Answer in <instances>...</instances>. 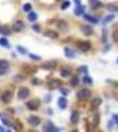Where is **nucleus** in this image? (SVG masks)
Segmentation results:
<instances>
[{"label":"nucleus","instance_id":"1","mask_svg":"<svg viewBox=\"0 0 118 132\" xmlns=\"http://www.w3.org/2000/svg\"><path fill=\"white\" fill-rule=\"evenodd\" d=\"M0 100H2V102H4V104L12 102V100H13V91H12V89H4V91L2 92V95H0Z\"/></svg>","mask_w":118,"mask_h":132},{"label":"nucleus","instance_id":"2","mask_svg":"<svg viewBox=\"0 0 118 132\" xmlns=\"http://www.w3.org/2000/svg\"><path fill=\"white\" fill-rule=\"evenodd\" d=\"M91 97V91H90L88 88H83V89H80V91L77 92V98L78 100H88V98Z\"/></svg>","mask_w":118,"mask_h":132},{"label":"nucleus","instance_id":"3","mask_svg":"<svg viewBox=\"0 0 118 132\" xmlns=\"http://www.w3.org/2000/svg\"><path fill=\"white\" fill-rule=\"evenodd\" d=\"M27 123L36 128V126H38V125L41 123V119H40V117H36V115H30V117L27 118Z\"/></svg>","mask_w":118,"mask_h":132},{"label":"nucleus","instance_id":"4","mask_svg":"<svg viewBox=\"0 0 118 132\" xmlns=\"http://www.w3.org/2000/svg\"><path fill=\"white\" fill-rule=\"evenodd\" d=\"M26 106L30 109V111H37L40 108V101L38 100H32L29 102H26Z\"/></svg>","mask_w":118,"mask_h":132},{"label":"nucleus","instance_id":"5","mask_svg":"<svg viewBox=\"0 0 118 132\" xmlns=\"http://www.w3.org/2000/svg\"><path fill=\"white\" fill-rule=\"evenodd\" d=\"M29 95H30V89L29 88H20L17 91V98L19 100H26V98H29Z\"/></svg>","mask_w":118,"mask_h":132},{"label":"nucleus","instance_id":"6","mask_svg":"<svg viewBox=\"0 0 118 132\" xmlns=\"http://www.w3.org/2000/svg\"><path fill=\"white\" fill-rule=\"evenodd\" d=\"M77 47H78V50L80 51H88L90 48H91V43L90 41H78L77 43Z\"/></svg>","mask_w":118,"mask_h":132},{"label":"nucleus","instance_id":"7","mask_svg":"<svg viewBox=\"0 0 118 132\" xmlns=\"http://www.w3.org/2000/svg\"><path fill=\"white\" fill-rule=\"evenodd\" d=\"M7 71H9V61L0 60V75H4Z\"/></svg>","mask_w":118,"mask_h":132},{"label":"nucleus","instance_id":"8","mask_svg":"<svg viewBox=\"0 0 118 132\" xmlns=\"http://www.w3.org/2000/svg\"><path fill=\"white\" fill-rule=\"evenodd\" d=\"M24 30V23L21 20H16L13 23V31H23Z\"/></svg>","mask_w":118,"mask_h":132},{"label":"nucleus","instance_id":"9","mask_svg":"<svg viewBox=\"0 0 118 132\" xmlns=\"http://www.w3.org/2000/svg\"><path fill=\"white\" fill-rule=\"evenodd\" d=\"M88 3H90V7H91L92 10H95V9H100V7L103 6L100 0H88Z\"/></svg>","mask_w":118,"mask_h":132},{"label":"nucleus","instance_id":"10","mask_svg":"<svg viewBox=\"0 0 118 132\" xmlns=\"http://www.w3.org/2000/svg\"><path fill=\"white\" fill-rule=\"evenodd\" d=\"M78 119H80V112H78V111H73L71 112V117H70V121H71L73 123H77Z\"/></svg>","mask_w":118,"mask_h":132},{"label":"nucleus","instance_id":"11","mask_svg":"<svg viewBox=\"0 0 118 132\" xmlns=\"http://www.w3.org/2000/svg\"><path fill=\"white\" fill-rule=\"evenodd\" d=\"M54 129H56V126H54V123H53V122H47L46 125L43 126V131L44 132H54Z\"/></svg>","mask_w":118,"mask_h":132},{"label":"nucleus","instance_id":"12","mask_svg":"<svg viewBox=\"0 0 118 132\" xmlns=\"http://www.w3.org/2000/svg\"><path fill=\"white\" fill-rule=\"evenodd\" d=\"M56 61L53 60V61H46V63H44V65H43V68L44 70H54V67H56Z\"/></svg>","mask_w":118,"mask_h":132},{"label":"nucleus","instance_id":"13","mask_svg":"<svg viewBox=\"0 0 118 132\" xmlns=\"http://www.w3.org/2000/svg\"><path fill=\"white\" fill-rule=\"evenodd\" d=\"M107 10L111 13H117L118 12V4L117 3H108L107 4Z\"/></svg>","mask_w":118,"mask_h":132},{"label":"nucleus","instance_id":"14","mask_svg":"<svg viewBox=\"0 0 118 132\" xmlns=\"http://www.w3.org/2000/svg\"><path fill=\"white\" fill-rule=\"evenodd\" d=\"M81 30H83V33L85 36H92V34H94V30H92L90 26H83V27H81Z\"/></svg>","mask_w":118,"mask_h":132},{"label":"nucleus","instance_id":"15","mask_svg":"<svg viewBox=\"0 0 118 132\" xmlns=\"http://www.w3.org/2000/svg\"><path fill=\"white\" fill-rule=\"evenodd\" d=\"M60 85H61V82H60V81H58V80H51V81H50V82H49V88H50V89L58 88V87H60Z\"/></svg>","mask_w":118,"mask_h":132},{"label":"nucleus","instance_id":"16","mask_svg":"<svg viewBox=\"0 0 118 132\" xmlns=\"http://www.w3.org/2000/svg\"><path fill=\"white\" fill-rule=\"evenodd\" d=\"M10 33H12V30H10L7 26H0V34H3V36H10Z\"/></svg>","mask_w":118,"mask_h":132},{"label":"nucleus","instance_id":"17","mask_svg":"<svg viewBox=\"0 0 118 132\" xmlns=\"http://www.w3.org/2000/svg\"><path fill=\"white\" fill-rule=\"evenodd\" d=\"M83 16H84V19H85L88 23H92V24L98 23V19L97 17H92V16H90V14H83Z\"/></svg>","mask_w":118,"mask_h":132},{"label":"nucleus","instance_id":"18","mask_svg":"<svg viewBox=\"0 0 118 132\" xmlns=\"http://www.w3.org/2000/svg\"><path fill=\"white\" fill-rule=\"evenodd\" d=\"M64 53H66V55H67L68 58H74V57H75V53L73 51L70 47H66V48H64Z\"/></svg>","mask_w":118,"mask_h":132},{"label":"nucleus","instance_id":"19","mask_svg":"<svg viewBox=\"0 0 118 132\" xmlns=\"http://www.w3.org/2000/svg\"><path fill=\"white\" fill-rule=\"evenodd\" d=\"M0 46L4 47V48H10V43H9V40H7L6 37H2V38H0Z\"/></svg>","mask_w":118,"mask_h":132},{"label":"nucleus","instance_id":"20","mask_svg":"<svg viewBox=\"0 0 118 132\" xmlns=\"http://www.w3.org/2000/svg\"><path fill=\"white\" fill-rule=\"evenodd\" d=\"M27 19H29V21H32V23H34V21L37 20V13H34V12H30V13H27Z\"/></svg>","mask_w":118,"mask_h":132},{"label":"nucleus","instance_id":"21","mask_svg":"<svg viewBox=\"0 0 118 132\" xmlns=\"http://www.w3.org/2000/svg\"><path fill=\"white\" fill-rule=\"evenodd\" d=\"M58 106H60L61 109H66L67 108V100H66V98L61 97L60 100H58Z\"/></svg>","mask_w":118,"mask_h":132},{"label":"nucleus","instance_id":"22","mask_svg":"<svg viewBox=\"0 0 118 132\" xmlns=\"http://www.w3.org/2000/svg\"><path fill=\"white\" fill-rule=\"evenodd\" d=\"M61 75H63V77H70V75H71V70L67 68V67L61 68Z\"/></svg>","mask_w":118,"mask_h":132},{"label":"nucleus","instance_id":"23","mask_svg":"<svg viewBox=\"0 0 118 132\" xmlns=\"http://www.w3.org/2000/svg\"><path fill=\"white\" fill-rule=\"evenodd\" d=\"M46 36L47 37H50V38H57L58 37V34L56 31H51V30H47L46 31Z\"/></svg>","mask_w":118,"mask_h":132},{"label":"nucleus","instance_id":"24","mask_svg":"<svg viewBox=\"0 0 118 132\" xmlns=\"http://www.w3.org/2000/svg\"><path fill=\"white\" fill-rule=\"evenodd\" d=\"M74 14H75V16H83V14H84V7H83V6H78L77 9L74 10Z\"/></svg>","mask_w":118,"mask_h":132},{"label":"nucleus","instance_id":"25","mask_svg":"<svg viewBox=\"0 0 118 132\" xmlns=\"http://www.w3.org/2000/svg\"><path fill=\"white\" fill-rule=\"evenodd\" d=\"M114 20V16L112 14H109V16H105V17L103 19V24H108L109 21H112Z\"/></svg>","mask_w":118,"mask_h":132},{"label":"nucleus","instance_id":"26","mask_svg":"<svg viewBox=\"0 0 118 132\" xmlns=\"http://www.w3.org/2000/svg\"><path fill=\"white\" fill-rule=\"evenodd\" d=\"M101 102H103V101H101V98H94V100H92V108H97V106H100Z\"/></svg>","mask_w":118,"mask_h":132},{"label":"nucleus","instance_id":"27","mask_svg":"<svg viewBox=\"0 0 118 132\" xmlns=\"http://www.w3.org/2000/svg\"><path fill=\"white\" fill-rule=\"evenodd\" d=\"M27 54H29V57L32 58L33 61H40L41 60V57H40V55H37V54H32V53H27Z\"/></svg>","mask_w":118,"mask_h":132},{"label":"nucleus","instance_id":"28","mask_svg":"<svg viewBox=\"0 0 118 132\" xmlns=\"http://www.w3.org/2000/svg\"><path fill=\"white\" fill-rule=\"evenodd\" d=\"M23 12L24 13H30V12H32V4H30V3L23 4Z\"/></svg>","mask_w":118,"mask_h":132},{"label":"nucleus","instance_id":"29","mask_svg":"<svg viewBox=\"0 0 118 132\" xmlns=\"http://www.w3.org/2000/svg\"><path fill=\"white\" fill-rule=\"evenodd\" d=\"M58 29H60V30H64V31H66V30L68 29V26L66 24V21H58Z\"/></svg>","mask_w":118,"mask_h":132},{"label":"nucleus","instance_id":"30","mask_svg":"<svg viewBox=\"0 0 118 132\" xmlns=\"http://www.w3.org/2000/svg\"><path fill=\"white\" fill-rule=\"evenodd\" d=\"M16 50H17V53H20V54H27V50L21 46H16Z\"/></svg>","mask_w":118,"mask_h":132},{"label":"nucleus","instance_id":"31","mask_svg":"<svg viewBox=\"0 0 118 132\" xmlns=\"http://www.w3.org/2000/svg\"><path fill=\"white\" fill-rule=\"evenodd\" d=\"M100 122V115L98 114H94V117H92V125H97V123Z\"/></svg>","mask_w":118,"mask_h":132},{"label":"nucleus","instance_id":"32","mask_svg":"<svg viewBox=\"0 0 118 132\" xmlns=\"http://www.w3.org/2000/svg\"><path fill=\"white\" fill-rule=\"evenodd\" d=\"M78 71H80L81 74L87 75V72H88V67H87V65H83V67H80V68H78Z\"/></svg>","mask_w":118,"mask_h":132},{"label":"nucleus","instance_id":"33","mask_svg":"<svg viewBox=\"0 0 118 132\" xmlns=\"http://www.w3.org/2000/svg\"><path fill=\"white\" fill-rule=\"evenodd\" d=\"M83 82L84 84H92V80H91V77H88V75H84V78H83Z\"/></svg>","mask_w":118,"mask_h":132},{"label":"nucleus","instance_id":"34","mask_svg":"<svg viewBox=\"0 0 118 132\" xmlns=\"http://www.w3.org/2000/svg\"><path fill=\"white\" fill-rule=\"evenodd\" d=\"M70 84H71L73 87L78 85V78H77V77H73V78H71V81H70Z\"/></svg>","mask_w":118,"mask_h":132},{"label":"nucleus","instance_id":"35","mask_svg":"<svg viewBox=\"0 0 118 132\" xmlns=\"http://www.w3.org/2000/svg\"><path fill=\"white\" fill-rule=\"evenodd\" d=\"M2 121H3V125H4V126H12V122H10L9 119H6V118H2Z\"/></svg>","mask_w":118,"mask_h":132},{"label":"nucleus","instance_id":"36","mask_svg":"<svg viewBox=\"0 0 118 132\" xmlns=\"http://www.w3.org/2000/svg\"><path fill=\"white\" fill-rule=\"evenodd\" d=\"M112 40L115 41V43H118V29L114 31V34H112Z\"/></svg>","mask_w":118,"mask_h":132},{"label":"nucleus","instance_id":"37","mask_svg":"<svg viewBox=\"0 0 118 132\" xmlns=\"http://www.w3.org/2000/svg\"><path fill=\"white\" fill-rule=\"evenodd\" d=\"M13 80H14V82H20V81L23 80V75H14Z\"/></svg>","mask_w":118,"mask_h":132},{"label":"nucleus","instance_id":"38","mask_svg":"<svg viewBox=\"0 0 118 132\" xmlns=\"http://www.w3.org/2000/svg\"><path fill=\"white\" fill-rule=\"evenodd\" d=\"M32 84H33V85H40L41 81L38 80V78H33V80H32Z\"/></svg>","mask_w":118,"mask_h":132},{"label":"nucleus","instance_id":"39","mask_svg":"<svg viewBox=\"0 0 118 132\" xmlns=\"http://www.w3.org/2000/svg\"><path fill=\"white\" fill-rule=\"evenodd\" d=\"M51 98H53L51 94H47L46 97H44V102H50V101H51Z\"/></svg>","mask_w":118,"mask_h":132},{"label":"nucleus","instance_id":"40","mask_svg":"<svg viewBox=\"0 0 118 132\" xmlns=\"http://www.w3.org/2000/svg\"><path fill=\"white\" fill-rule=\"evenodd\" d=\"M33 30H34V31H37V33H40V31H41V26L34 24V26H33Z\"/></svg>","mask_w":118,"mask_h":132},{"label":"nucleus","instance_id":"41","mask_svg":"<svg viewBox=\"0 0 118 132\" xmlns=\"http://www.w3.org/2000/svg\"><path fill=\"white\" fill-rule=\"evenodd\" d=\"M13 128H14V129H17V131H21V125H20V122H16Z\"/></svg>","mask_w":118,"mask_h":132},{"label":"nucleus","instance_id":"42","mask_svg":"<svg viewBox=\"0 0 118 132\" xmlns=\"http://www.w3.org/2000/svg\"><path fill=\"white\" fill-rule=\"evenodd\" d=\"M60 92L63 95H68V89H67V88H60Z\"/></svg>","mask_w":118,"mask_h":132},{"label":"nucleus","instance_id":"43","mask_svg":"<svg viewBox=\"0 0 118 132\" xmlns=\"http://www.w3.org/2000/svg\"><path fill=\"white\" fill-rule=\"evenodd\" d=\"M109 50H111V46H109V44H105V47L103 48V51L107 53V51H109Z\"/></svg>","mask_w":118,"mask_h":132},{"label":"nucleus","instance_id":"44","mask_svg":"<svg viewBox=\"0 0 118 132\" xmlns=\"http://www.w3.org/2000/svg\"><path fill=\"white\" fill-rule=\"evenodd\" d=\"M112 122H115V123L118 125V115H117V114L112 115Z\"/></svg>","mask_w":118,"mask_h":132},{"label":"nucleus","instance_id":"45","mask_svg":"<svg viewBox=\"0 0 118 132\" xmlns=\"http://www.w3.org/2000/svg\"><path fill=\"white\" fill-rule=\"evenodd\" d=\"M68 6H70V2H64V3L61 4V9H67Z\"/></svg>","mask_w":118,"mask_h":132},{"label":"nucleus","instance_id":"46","mask_svg":"<svg viewBox=\"0 0 118 132\" xmlns=\"http://www.w3.org/2000/svg\"><path fill=\"white\" fill-rule=\"evenodd\" d=\"M103 41H107V30H103Z\"/></svg>","mask_w":118,"mask_h":132},{"label":"nucleus","instance_id":"47","mask_svg":"<svg viewBox=\"0 0 118 132\" xmlns=\"http://www.w3.org/2000/svg\"><path fill=\"white\" fill-rule=\"evenodd\" d=\"M112 125H114L112 121H111V122H108V125H107V126H108V131H111V129H112Z\"/></svg>","mask_w":118,"mask_h":132},{"label":"nucleus","instance_id":"48","mask_svg":"<svg viewBox=\"0 0 118 132\" xmlns=\"http://www.w3.org/2000/svg\"><path fill=\"white\" fill-rule=\"evenodd\" d=\"M53 114H54V112H53V109H51V108L47 109V115H53Z\"/></svg>","mask_w":118,"mask_h":132},{"label":"nucleus","instance_id":"49","mask_svg":"<svg viewBox=\"0 0 118 132\" xmlns=\"http://www.w3.org/2000/svg\"><path fill=\"white\" fill-rule=\"evenodd\" d=\"M74 2H75V4H77V6H81V2H80V0H74Z\"/></svg>","mask_w":118,"mask_h":132},{"label":"nucleus","instance_id":"50","mask_svg":"<svg viewBox=\"0 0 118 132\" xmlns=\"http://www.w3.org/2000/svg\"><path fill=\"white\" fill-rule=\"evenodd\" d=\"M0 132H6V129H4V128H3V126H2V125H0Z\"/></svg>","mask_w":118,"mask_h":132},{"label":"nucleus","instance_id":"51","mask_svg":"<svg viewBox=\"0 0 118 132\" xmlns=\"http://www.w3.org/2000/svg\"><path fill=\"white\" fill-rule=\"evenodd\" d=\"M54 132H60V129H58V128H56V129H54Z\"/></svg>","mask_w":118,"mask_h":132},{"label":"nucleus","instance_id":"52","mask_svg":"<svg viewBox=\"0 0 118 132\" xmlns=\"http://www.w3.org/2000/svg\"><path fill=\"white\" fill-rule=\"evenodd\" d=\"M117 64H118V58H117Z\"/></svg>","mask_w":118,"mask_h":132},{"label":"nucleus","instance_id":"53","mask_svg":"<svg viewBox=\"0 0 118 132\" xmlns=\"http://www.w3.org/2000/svg\"><path fill=\"white\" fill-rule=\"evenodd\" d=\"M73 132H77V131H73Z\"/></svg>","mask_w":118,"mask_h":132},{"label":"nucleus","instance_id":"54","mask_svg":"<svg viewBox=\"0 0 118 132\" xmlns=\"http://www.w3.org/2000/svg\"><path fill=\"white\" fill-rule=\"evenodd\" d=\"M7 132H12V131H7Z\"/></svg>","mask_w":118,"mask_h":132},{"label":"nucleus","instance_id":"55","mask_svg":"<svg viewBox=\"0 0 118 132\" xmlns=\"http://www.w3.org/2000/svg\"><path fill=\"white\" fill-rule=\"evenodd\" d=\"M32 132H34V131H32Z\"/></svg>","mask_w":118,"mask_h":132}]
</instances>
